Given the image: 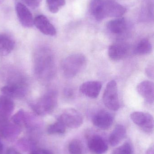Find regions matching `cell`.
<instances>
[{
	"label": "cell",
	"instance_id": "7c38bea8",
	"mask_svg": "<svg viewBox=\"0 0 154 154\" xmlns=\"http://www.w3.org/2000/svg\"><path fill=\"white\" fill-rule=\"evenodd\" d=\"M105 11L107 17L120 18L126 12V9L113 0L105 1Z\"/></svg>",
	"mask_w": 154,
	"mask_h": 154
},
{
	"label": "cell",
	"instance_id": "8992f818",
	"mask_svg": "<svg viewBox=\"0 0 154 154\" xmlns=\"http://www.w3.org/2000/svg\"><path fill=\"white\" fill-rule=\"evenodd\" d=\"M1 91L4 95L11 98L19 99L25 96L26 88L23 82H14L4 86Z\"/></svg>",
	"mask_w": 154,
	"mask_h": 154
},
{
	"label": "cell",
	"instance_id": "7402d4cb",
	"mask_svg": "<svg viewBox=\"0 0 154 154\" xmlns=\"http://www.w3.org/2000/svg\"><path fill=\"white\" fill-rule=\"evenodd\" d=\"M68 151L70 154H82L83 146L81 142L77 139L71 141L68 146Z\"/></svg>",
	"mask_w": 154,
	"mask_h": 154
},
{
	"label": "cell",
	"instance_id": "e0dca14e",
	"mask_svg": "<svg viewBox=\"0 0 154 154\" xmlns=\"http://www.w3.org/2000/svg\"><path fill=\"white\" fill-rule=\"evenodd\" d=\"M104 0H92L90 3V11L97 20L100 21L106 17L105 11Z\"/></svg>",
	"mask_w": 154,
	"mask_h": 154
},
{
	"label": "cell",
	"instance_id": "f1b7e54d",
	"mask_svg": "<svg viewBox=\"0 0 154 154\" xmlns=\"http://www.w3.org/2000/svg\"><path fill=\"white\" fill-rule=\"evenodd\" d=\"M4 1H5V0H0V4H1L2 2H4Z\"/></svg>",
	"mask_w": 154,
	"mask_h": 154
},
{
	"label": "cell",
	"instance_id": "4316f807",
	"mask_svg": "<svg viewBox=\"0 0 154 154\" xmlns=\"http://www.w3.org/2000/svg\"><path fill=\"white\" fill-rule=\"evenodd\" d=\"M146 154H154V150L153 146L150 147L146 151Z\"/></svg>",
	"mask_w": 154,
	"mask_h": 154
},
{
	"label": "cell",
	"instance_id": "484cf974",
	"mask_svg": "<svg viewBox=\"0 0 154 154\" xmlns=\"http://www.w3.org/2000/svg\"><path fill=\"white\" fill-rule=\"evenodd\" d=\"M146 76L151 79H153L154 76V65L153 63H151L146 66L145 69Z\"/></svg>",
	"mask_w": 154,
	"mask_h": 154
},
{
	"label": "cell",
	"instance_id": "ba28073f",
	"mask_svg": "<svg viewBox=\"0 0 154 154\" xmlns=\"http://www.w3.org/2000/svg\"><path fill=\"white\" fill-rule=\"evenodd\" d=\"M16 11L17 16L21 25L25 28H31L34 25V19L30 10L24 4L18 3Z\"/></svg>",
	"mask_w": 154,
	"mask_h": 154
},
{
	"label": "cell",
	"instance_id": "52a82bcc",
	"mask_svg": "<svg viewBox=\"0 0 154 154\" xmlns=\"http://www.w3.org/2000/svg\"><path fill=\"white\" fill-rule=\"evenodd\" d=\"M114 117L106 110H101L97 112L92 118L94 125L102 130L108 129L113 125Z\"/></svg>",
	"mask_w": 154,
	"mask_h": 154
},
{
	"label": "cell",
	"instance_id": "6da1fadb",
	"mask_svg": "<svg viewBox=\"0 0 154 154\" xmlns=\"http://www.w3.org/2000/svg\"><path fill=\"white\" fill-rule=\"evenodd\" d=\"M86 63V59L84 55L81 53L72 54L63 60L61 70L65 77L73 78L85 68Z\"/></svg>",
	"mask_w": 154,
	"mask_h": 154
},
{
	"label": "cell",
	"instance_id": "ffe728a7",
	"mask_svg": "<svg viewBox=\"0 0 154 154\" xmlns=\"http://www.w3.org/2000/svg\"><path fill=\"white\" fill-rule=\"evenodd\" d=\"M153 47L150 41L147 39L141 40L135 48L134 52L138 55H146L152 51Z\"/></svg>",
	"mask_w": 154,
	"mask_h": 154
},
{
	"label": "cell",
	"instance_id": "5b68a950",
	"mask_svg": "<svg viewBox=\"0 0 154 154\" xmlns=\"http://www.w3.org/2000/svg\"><path fill=\"white\" fill-rule=\"evenodd\" d=\"M130 118L135 124L146 132L150 133L153 129V117L149 113L136 111L130 115Z\"/></svg>",
	"mask_w": 154,
	"mask_h": 154
},
{
	"label": "cell",
	"instance_id": "7a4b0ae2",
	"mask_svg": "<svg viewBox=\"0 0 154 154\" xmlns=\"http://www.w3.org/2000/svg\"><path fill=\"white\" fill-rule=\"evenodd\" d=\"M58 96L54 91H49L40 98L31 104L33 110L39 115L51 113L56 107Z\"/></svg>",
	"mask_w": 154,
	"mask_h": 154
},
{
	"label": "cell",
	"instance_id": "3957f363",
	"mask_svg": "<svg viewBox=\"0 0 154 154\" xmlns=\"http://www.w3.org/2000/svg\"><path fill=\"white\" fill-rule=\"evenodd\" d=\"M103 103L110 110L117 111L120 107L117 84L115 80H111L107 84L103 96Z\"/></svg>",
	"mask_w": 154,
	"mask_h": 154
},
{
	"label": "cell",
	"instance_id": "ac0fdd59",
	"mask_svg": "<svg viewBox=\"0 0 154 154\" xmlns=\"http://www.w3.org/2000/svg\"><path fill=\"white\" fill-rule=\"evenodd\" d=\"M14 41L11 37L5 34H0V55H9L14 48Z\"/></svg>",
	"mask_w": 154,
	"mask_h": 154
},
{
	"label": "cell",
	"instance_id": "9a60e30c",
	"mask_svg": "<svg viewBox=\"0 0 154 154\" xmlns=\"http://www.w3.org/2000/svg\"><path fill=\"white\" fill-rule=\"evenodd\" d=\"M14 105L11 98L5 96H0V120H4L10 116L14 109Z\"/></svg>",
	"mask_w": 154,
	"mask_h": 154
},
{
	"label": "cell",
	"instance_id": "277c9868",
	"mask_svg": "<svg viewBox=\"0 0 154 154\" xmlns=\"http://www.w3.org/2000/svg\"><path fill=\"white\" fill-rule=\"evenodd\" d=\"M58 120L63 123L65 126L71 128H78L81 126L83 121L82 115L74 109L65 110L60 116Z\"/></svg>",
	"mask_w": 154,
	"mask_h": 154
},
{
	"label": "cell",
	"instance_id": "44dd1931",
	"mask_svg": "<svg viewBox=\"0 0 154 154\" xmlns=\"http://www.w3.org/2000/svg\"><path fill=\"white\" fill-rule=\"evenodd\" d=\"M48 8L52 13H57L60 8L66 4L65 0H46Z\"/></svg>",
	"mask_w": 154,
	"mask_h": 154
},
{
	"label": "cell",
	"instance_id": "9c48e42d",
	"mask_svg": "<svg viewBox=\"0 0 154 154\" xmlns=\"http://www.w3.org/2000/svg\"><path fill=\"white\" fill-rule=\"evenodd\" d=\"M137 90L139 95L144 99L146 103L153 104L154 101V84L150 81H144L138 84Z\"/></svg>",
	"mask_w": 154,
	"mask_h": 154
},
{
	"label": "cell",
	"instance_id": "2e32d148",
	"mask_svg": "<svg viewBox=\"0 0 154 154\" xmlns=\"http://www.w3.org/2000/svg\"><path fill=\"white\" fill-rule=\"evenodd\" d=\"M126 135V129L125 127L120 124L117 125L109 136V143L112 146H116L124 140Z\"/></svg>",
	"mask_w": 154,
	"mask_h": 154
},
{
	"label": "cell",
	"instance_id": "83f0119b",
	"mask_svg": "<svg viewBox=\"0 0 154 154\" xmlns=\"http://www.w3.org/2000/svg\"><path fill=\"white\" fill-rule=\"evenodd\" d=\"M2 145L0 143V154H2Z\"/></svg>",
	"mask_w": 154,
	"mask_h": 154
},
{
	"label": "cell",
	"instance_id": "d6986e66",
	"mask_svg": "<svg viewBox=\"0 0 154 154\" xmlns=\"http://www.w3.org/2000/svg\"><path fill=\"white\" fill-rule=\"evenodd\" d=\"M107 28L114 34H122L126 29V22L124 18H118L109 21L107 24Z\"/></svg>",
	"mask_w": 154,
	"mask_h": 154
},
{
	"label": "cell",
	"instance_id": "603a6c76",
	"mask_svg": "<svg viewBox=\"0 0 154 154\" xmlns=\"http://www.w3.org/2000/svg\"><path fill=\"white\" fill-rule=\"evenodd\" d=\"M66 127L63 123L58 120L57 122L49 126L48 129L49 134H61L65 133Z\"/></svg>",
	"mask_w": 154,
	"mask_h": 154
},
{
	"label": "cell",
	"instance_id": "4fadbf2b",
	"mask_svg": "<svg viewBox=\"0 0 154 154\" xmlns=\"http://www.w3.org/2000/svg\"><path fill=\"white\" fill-rule=\"evenodd\" d=\"M128 49L129 48L125 43H115L108 48V56L112 60H119L125 57L128 52Z\"/></svg>",
	"mask_w": 154,
	"mask_h": 154
},
{
	"label": "cell",
	"instance_id": "8fae6325",
	"mask_svg": "<svg viewBox=\"0 0 154 154\" xmlns=\"http://www.w3.org/2000/svg\"><path fill=\"white\" fill-rule=\"evenodd\" d=\"M34 25L43 34L49 36L56 35V30L47 17L43 15H39L34 19Z\"/></svg>",
	"mask_w": 154,
	"mask_h": 154
},
{
	"label": "cell",
	"instance_id": "30bf717a",
	"mask_svg": "<svg viewBox=\"0 0 154 154\" xmlns=\"http://www.w3.org/2000/svg\"><path fill=\"white\" fill-rule=\"evenodd\" d=\"M102 86V83L100 82L96 81H87L80 85V91L88 97L96 98L99 95Z\"/></svg>",
	"mask_w": 154,
	"mask_h": 154
},
{
	"label": "cell",
	"instance_id": "cb8c5ba5",
	"mask_svg": "<svg viewBox=\"0 0 154 154\" xmlns=\"http://www.w3.org/2000/svg\"><path fill=\"white\" fill-rule=\"evenodd\" d=\"M132 148L131 145L126 143L116 148L113 152V154H132Z\"/></svg>",
	"mask_w": 154,
	"mask_h": 154
},
{
	"label": "cell",
	"instance_id": "d4e9b609",
	"mask_svg": "<svg viewBox=\"0 0 154 154\" xmlns=\"http://www.w3.org/2000/svg\"><path fill=\"white\" fill-rule=\"evenodd\" d=\"M22 1L29 7L34 9L39 7L42 0H22Z\"/></svg>",
	"mask_w": 154,
	"mask_h": 154
},
{
	"label": "cell",
	"instance_id": "5bb4252c",
	"mask_svg": "<svg viewBox=\"0 0 154 154\" xmlns=\"http://www.w3.org/2000/svg\"><path fill=\"white\" fill-rule=\"evenodd\" d=\"M88 146L90 151L96 154H103L108 150L107 144L99 136L92 137L89 140Z\"/></svg>",
	"mask_w": 154,
	"mask_h": 154
}]
</instances>
